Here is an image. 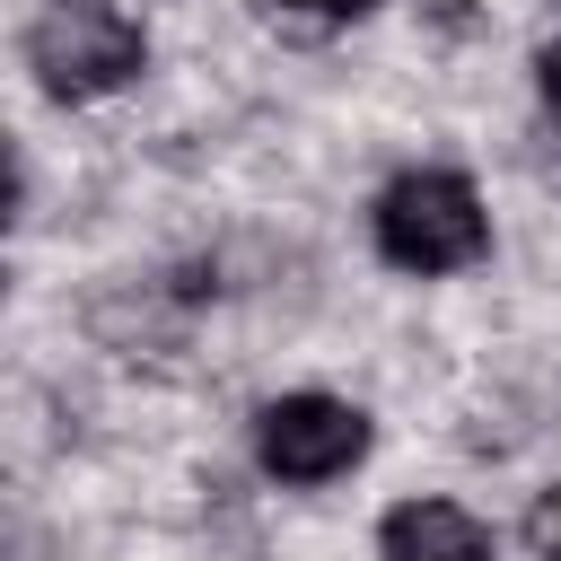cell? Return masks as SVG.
<instances>
[{"mask_svg":"<svg viewBox=\"0 0 561 561\" xmlns=\"http://www.w3.org/2000/svg\"><path fill=\"white\" fill-rule=\"evenodd\" d=\"M491 245V219L473 202V184L456 167H421V175H394L377 193V254L394 272H465L473 254Z\"/></svg>","mask_w":561,"mask_h":561,"instance_id":"1","label":"cell"},{"mask_svg":"<svg viewBox=\"0 0 561 561\" xmlns=\"http://www.w3.org/2000/svg\"><path fill=\"white\" fill-rule=\"evenodd\" d=\"M149 44L140 26L114 9V0H53L35 26H26V70L44 79V96L61 105H88V96H114L123 79H140Z\"/></svg>","mask_w":561,"mask_h":561,"instance_id":"2","label":"cell"},{"mask_svg":"<svg viewBox=\"0 0 561 561\" xmlns=\"http://www.w3.org/2000/svg\"><path fill=\"white\" fill-rule=\"evenodd\" d=\"M254 456L280 482H333L368 456V412L342 403V394H280L254 421Z\"/></svg>","mask_w":561,"mask_h":561,"instance_id":"3","label":"cell"},{"mask_svg":"<svg viewBox=\"0 0 561 561\" xmlns=\"http://www.w3.org/2000/svg\"><path fill=\"white\" fill-rule=\"evenodd\" d=\"M377 552L386 561H491V535L456 500H403V508H386Z\"/></svg>","mask_w":561,"mask_h":561,"instance_id":"4","label":"cell"},{"mask_svg":"<svg viewBox=\"0 0 561 561\" xmlns=\"http://www.w3.org/2000/svg\"><path fill=\"white\" fill-rule=\"evenodd\" d=\"M526 552H535V561H561V482L535 491V508H526Z\"/></svg>","mask_w":561,"mask_h":561,"instance_id":"5","label":"cell"},{"mask_svg":"<svg viewBox=\"0 0 561 561\" xmlns=\"http://www.w3.org/2000/svg\"><path fill=\"white\" fill-rule=\"evenodd\" d=\"M535 79H543V105L561 114V44H543V53H535Z\"/></svg>","mask_w":561,"mask_h":561,"instance_id":"6","label":"cell"},{"mask_svg":"<svg viewBox=\"0 0 561 561\" xmlns=\"http://www.w3.org/2000/svg\"><path fill=\"white\" fill-rule=\"evenodd\" d=\"M280 9H307V18H368L377 0H280Z\"/></svg>","mask_w":561,"mask_h":561,"instance_id":"7","label":"cell"}]
</instances>
